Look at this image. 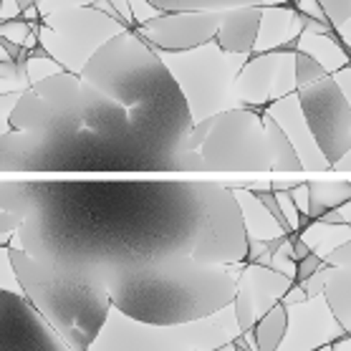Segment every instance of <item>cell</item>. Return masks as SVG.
<instances>
[{"mask_svg":"<svg viewBox=\"0 0 351 351\" xmlns=\"http://www.w3.org/2000/svg\"><path fill=\"white\" fill-rule=\"evenodd\" d=\"M0 210L23 215L13 245L66 268L247 258L243 213L220 182H0Z\"/></svg>","mask_w":351,"mask_h":351,"instance_id":"6da1fadb","label":"cell"},{"mask_svg":"<svg viewBox=\"0 0 351 351\" xmlns=\"http://www.w3.org/2000/svg\"><path fill=\"white\" fill-rule=\"evenodd\" d=\"M99 273L117 311L154 326L210 319L232 304L240 276L235 268L205 265L192 256Z\"/></svg>","mask_w":351,"mask_h":351,"instance_id":"7a4b0ae2","label":"cell"},{"mask_svg":"<svg viewBox=\"0 0 351 351\" xmlns=\"http://www.w3.org/2000/svg\"><path fill=\"white\" fill-rule=\"evenodd\" d=\"M10 265L23 295L56 328L71 351H86L112 311L101 273L94 268H66L8 245Z\"/></svg>","mask_w":351,"mask_h":351,"instance_id":"3957f363","label":"cell"},{"mask_svg":"<svg viewBox=\"0 0 351 351\" xmlns=\"http://www.w3.org/2000/svg\"><path fill=\"white\" fill-rule=\"evenodd\" d=\"M162 64L167 66L172 79L182 91L192 121L210 119L215 114L240 106L235 101V64L223 48L213 43H205L192 51H157Z\"/></svg>","mask_w":351,"mask_h":351,"instance_id":"277c9868","label":"cell"},{"mask_svg":"<svg viewBox=\"0 0 351 351\" xmlns=\"http://www.w3.org/2000/svg\"><path fill=\"white\" fill-rule=\"evenodd\" d=\"M202 172H273L263 114L232 106L215 114L202 147Z\"/></svg>","mask_w":351,"mask_h":351,"instance_id":"5b68a950","label":"cell"},{"mask_svg":"<svg viewBox=\"0 0 351 351\" xmlns=\"http://www.w3.org/2000/svg\"><path fill=\"white\" fill-rule=\"evenodd\" d=\"M228 341L232 339L213 319L180 326H154L129 319L112 306L104 326L86 351H213Z\"/></svg>","mask_w":351,"mask_h":351,"instance_id":"8992f818","label":"cell"},{"mask_svg":"<svg viewBox=\"0 0 351 351\" xmlns=\"http://www.w3.org/2000/svg\"><path fill=\"white\" fill-rule=\"evenodd\" d=\"M127 31L119 21L101 13L94 5H76L46 13V28L38 43L46 48L51 58L64 64L71 73H79L86 61L94 56L106 40Z\"/></svg>","mask_w":351,"mask_h":351,"instance_id":"52a82bcc","label":"cell"},{"mask_svg":"<svg viewBox=\"0 0 351 351\" xmlns=\"http://www.w3.org/2000/svg\"><path fill=\"white\" fill-rule=\"evenodd\" d=\"M298 109L321 154L334 165L351 149V101L334 76L298 91Z\"/></svg>","mask_w":351,"mask_h":351,"instance_id":"ba28073f","label":"cell"},{"mask_svg":"<svg viewBox=\"0 0 351 351\" xmlns=\"http://www.w3.org/2000/svg\"><path fill=\"white\" fill-rule=\"evenodd\" d=\"M0 351H71V346L23 293L0 288Z\"/></svg>","mask_w":351,"mask_h":351,"instance_id":"9c48e42d","label":"cell"},{"mask_svg":"<svg viewBox=\"0 0 351 351\" xmlns=\"http://www.w3.org/2000/svg\"><path fill=\"white\" fill-rule=\"evenodd\" d=\"M220 28V13L182 10V13H157L134 28L136 36L147 40L154 51H192L213 43Z\"/></svg>","mask_w":351,"mask_h":351,"instance_id":"30bf717a","label":"cell"},{"mask_svg":"<svg viewBox=\"0 0 351 351\" xmlns=\"http://www.w3.org/2000/svg\"><path fill=\"white\" fill-rule=\"evenodd\" d=\"M346 334L334 313L328 311L324 295L306 298L301 304L288 306V331L278 351H306L326 346L334 339H341Z\"/></svg>","mask_w":351,"mask_h":351,"instance_id":"8fae6325","label":"cell"},{"mask_svg":"<svg viewBox=\"0 0 351 351\" xmlns=\"http://www.w3.org/2000/svg\"><path fill=\"white\" fill-rule=\"evenodd\" d=\"M261 23H263V8L261 5H243V8L223 10L215 43L228 56H247V53H253V48L258 43Z\"/></svg>","mask_w":351,"mask_h":351,"instance_id":"7c38bea8","label":"cell"},{"mask_svg":"<svg viewBox=\"0 0 351 351\" xmlns=\"http://www.w3.org/2000/svg\"><path fill=\"white\" fill-rule=\"evenodd\" d=\"M280 56L283 51H268L261 56H253L235 76V101L247 106H261L268 99H273V84H276V73H278Z\"/></svg>","mask_w":351,"mask_h":351,"instance_id":"4fadbf2b","label":"cell"},{"mask_svg":"<svg viewBox=\"0 0 351 351\" xmlns=\"http://www.w3.org/2000/svg\"><path fill=\"white\" fill-rule=\"evenodd\" d=\"M238 278L250 288V293H253V298H256L258 319H261L273 304H278L280 298L286 295L288 288L293 286V280L288 278V276L273 271L271 265H258V263L247 265Z\"/></svg>","mask_w":351,"mask_h":351,"instance_id":"5bb4252c","label":"cell"},{"mask_svg":"<svg viewBox=\"0 0 351 351\" xmlns=\"http://www.w3.org/2000/svg\"><path fill=\"white\" fill-rule=\"evenodd\" d=\"M230 190H232V195H235V199H238L240 213H243V223H245L247 238H258V240H263V243H268V240H273V238L288 235V232L273 220V215L263 208V202H261L256 195H250L245 187H240V190L238 187H230Z\"/></svg>","mask_w":351,"mask_h":351,"instance_id":"9a60e30c","label":"cell"},{"mask_svg":"<svg viewBox=\"0 0 351 351\" xmlns=\"http://www.w3.org/2000/svg\"><path fill=\"white\" fill-rule=\"evenodd\" d=\"M324 301L334 313L339 326L351 334V263L341 268H331L324 286Z\"/></svg>","mask_w":351,"mask_h":351,"instance_id":"2e32d148","label":"cell"},{"mask_svg":"<svg viewBox=\"0 0 351 351\" xmlns=\"http://www.w3.org/2000/svg\"><path fill=\"white\" fill-rule=\"evenodd\" d=\"M351 199V182H308V210L306 217L316 223L324 213L346 205Z\"/></svg>","mask_w":351,"mask_h":351,"instance_id":"e0dca14e","label":"cell"},{"mask_svg":"<svg viewBox=\"0 0 351 351\" xmlns=\"http://www.w3.org/2000/svg\"><path fill=\"white\" fill-rule=\"evenodd\" d=\"M286 331H288V306L283 301H278L253 326V339H256L258 351H278V346L286 339Z\"/></svg>","mask_w":351,"mask_h":351,"instance_id":"ac0fdd59","label":"cell"},{"mask_svg":"<svg viewBox=\"0 0 351 351\" xmlns=\"http://www.w3.org/2000/svg\"><path fill=\"white\" fill-rule=\"evenodd\" d=\"M265 134H268V144H271V157H273V172H301V160L298 152L291 144L288 134L283 132L278 121L273 119L271 114H263Z\"/></svg>","mask_w":351,"mask_h":351,"instance_id":"d6986e66","label":"cell"},{"mask_svg":"<svg viewBox=\"0 0 351 351\" xmlns=\"http://www.w3.org/2000/svg\"><path fill=\"white\" fill-rule=\"evenodd\" d=\"M157 13H182V10H205V13H223V10L243 8V5H261L263 0H144Z\"/></svg>","mask_w":351,"mask_h":351,"instance_id":"ffe728a7","label":"cell"},{"mask_svg":"<svg viewBox=\"0 0 351 351\" xmlns=\"http://www.w3.org/2000/svg\"><path fill=\"white\" fill-rule=\"evenodd\" d=\"M293 76H295V86L306 88L321 81L324 76H328L324 64H319L313 56L304 53V51H293Z\"/></svg>","mask_w":351,"mask_h":351,"instance_id":"44dd1931","label":"cell"},{"mask_svg":"<svg viewBox=\"0 0 351 351\" xmlns=\"http://www.w3.org/2000/svg\"><path fill=\"white\" fill-rule=\"evenodd\" d=\"M331 25H343L351 18V0H316Z\"/></svg>","mask_w":351,"mask_h":351,"instance_id":"7402d4cb","label":"cell"},{"mask_svg":"<svg viewBox=\"0 0 351 351\" xmlns=\"http://www.w3.org/2000/svg\"><path fill=\"white\" fill-rule=\"evenodd\" d=\"M328 273H331V265L328 263H324L319 268V271L313 273L311 278L308 280H304L301 286H304V291H306V295L308 298H316V295H324V286H326V278H328Z\"/></svg>","mask_w":351,"mask_h":351,"instance_id":"603a6c76","label":"cell"},{"mask_svg":"<svg viewBox=\"0 0 351 351\" xmlns=\"http://www.w3.org/2000/svg\"><path fill=\"white\" fill-rule=\"evenodd\" d=\"M321 265H324V258L316 256V253H308V256L301 258V261L295 263V280H298V283L308 280L313 276V273L319 271Z\"/></svg>","mask_w":351,"mask_h":351,"instance_id":"cb8c5ba5","label":"cell"},{"mask_svg":"<svg viewBox=\"0 0 351 351\" xmlns=\"http://www.w3.org/2000/svg\"><path fill=\"white\" fill-rule=\"evenodd\" d=\"M324 263H328L331 268H341V265H349L351 263V238L339 243L336 247H331L324 258Z\"/></svg>","mask_w":351,"mask_h":351,"instance_id":"d4e9b609","label":"cell"},{"mask_svg":"<svg viewBox=\"0 0 351 351\" xmlns=\"http://www.w3.org/2000/svg\"><path fill=\"white\" fill-rule=\"evenodd\" d=\"M21 225H23V215L10 213V210H0V235H16Z\"/></svg>","mask_w":351,"mask_h":351,"instance_id":"484cf974","label":"cell"},{"mask_svg":"<svg viewBox=\"0 0 351 351\" xmlns=\"http://www.w3.org/2000/svg\"><path fill=\"white\" fill-rule=\"evenodd\" d=\"M21 94H23V88H21V91H3V94H0V117H8L10 109L18 104Z\"/></svg>","mask_w":351,"mask_h":351,"instance_id":"4316f807","label":"cell"},{"mask_svg":"<svg viewBox=\"0 0 351 351\" xmlns=\"http://www.w3.org/2000/svg\"><path fill=\"white\" fill-rule=\"evenodd\" d=\"M331 169H334V172H351V149L343 154V157H339V160L331 165Z\"/></svg>","mask_w":351,"mask_h":351,"instance_id":"83f0119b","label":"cell"},{"mask_svg":"<svg viewBox=\"0 0 351 351\" xmlns=\"http://www.w3.org/2000/svg\"><path fill=\"white\" fill-rule=\"evenodd\" d=\"M33 5H36V0H16V8H18V13H21V16H23L28 8H33Z\"/></svg>","mask_w":351,"mask_h":351,"instance_id":"f1b7e54d","label":"cell"},{"mask_svg":"<svg viewBox=\"0 0 351 351\" xmlns=\"http://www.w3.org/2000/svg\"><path fill=\"white\" fill-rule=\"evenodd\" d=\"M10 129V124H8V117H0V136L5 134V132H8Z\"/></svg>","mask_w":351,"mask_h":351,"instance_id":"f546056e","label":"cell"},{"mask_svg":"<svg viewBox=\"0 0 351 351\" xmlns=\"http://www.w3.org/2000/svg\"><path fill=\"white\" fill-rule=\"evenodd\" d=\"M213 351H235V341H228V343H223V346H217V349H213Z\"/></svg>","mask_w":351,"mask_h":351,"instance_id":"4dcf8cb0","label":"cell"},{"mask_svg":"<svg viewBox=\"0 0 351 351\" xmlns=\"http://www.w3.org/2000/svg\"><path fill=\"white\" fill-rule=\"evenodd\" d=\"M235 351H253V349H247V346H243V343L235 341Z\"/></svg>","mask_w":351,"mask_h":351,"instance_id":"1f68e13d","label":"cell"},{"mask_svg":"<svg viewBox=\"0 0 351 351\" xmlns=\"http://www.w3.org/2000/svg\"><path fill=\"white\" fill-rule=\"evenodd\" d=\"M313 351H331V346L326 343V346H319V349H313Z\"/></svg>","mask_w":351,"mask_h":351,"instance_id":"d6a6232c","label":"cell"}]
</instances>
